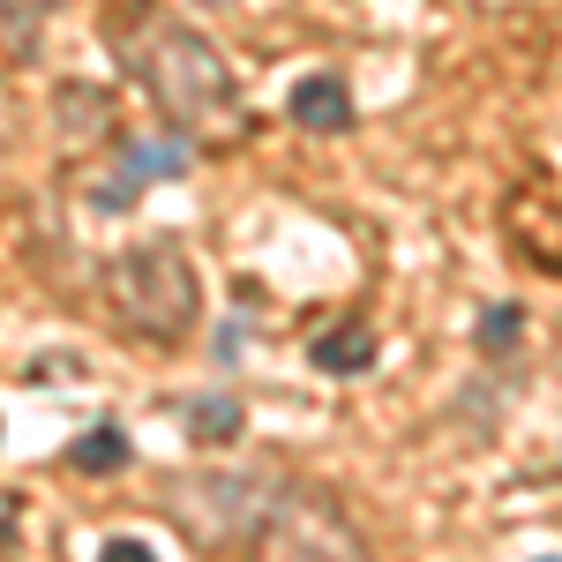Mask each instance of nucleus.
Returning <instances> with one entry per match:
<instances>
[{
  "label": "nucleus",
  "instance_id": "f257e3e1",
  "mask_svg": "<svg viewBox=\"0 0 562 562\" xmlns=\"http://www.w3.org/2000/svg\"><path fill=\"white\" fill-rule=\"evenodd\" d=\"M105 45H113V60L135 76V90L158 105V121L173 135H188V143H240V135H256V113L240 98L233 60L188 15H173L166 0H121L105 15Z\"/></svg>",
  "mask_w": 562,
  "mask_h": 562
},
{
  "label": "nucleus",
  "instance_id": "f03ea898",
  "mask_svg": "<svg viewBox=\"0 0 562 562\" xmlns=\"http://www.w3.org/2000/svg\"><path fill=\"white\" fill-rule=\"evenodd\" d=\"M180 518L211 548H262V555H352V525L315 487H278L256 473H203L180 487Z\"/></svg>",
  "mask_w": 562,
  "mask_h": 562
},
{
  "label": "nucleus",
  "instance_id": "7ed1b4c3",
  "mask_svg": "<svg viewBox=\"0 0 562 562\" xmlns=\"http://www.w3.org/2000/svg\"><path fill=\"white\" fill-rule=\"evenodd\" d=\"M105 301H113L128 338L180 346L203 315V285H195V262L180 256L173 240H143V248H121L105 262Z\"/></svg>",
  "mask_w": 562,
  "mask_h": 562
},
{
  "label": "nucleus",
  "instance_id": "20e7f679",
  "mask_svg": "<svg viewBox=\"0 0 562 562\" xmlns=\"http://www.w3.org/2000/svg\"><path fill=\"white\" fill-rule=\"evenodd\" d=\"M188 166H195V143H188V135H166V143H158V135H128V143H121V180H105L98 203H105V211H128L135 195H143V180H173V173H188Z\"/></svg>",
  "mask_w": 562,
  "mask_h": 562
},
{
  "label": "nucleus",
  "instance_id": "39448f33",
  "mask_svg": "<svg viewBox=\"0 0 562 562\" xmlns=\"http://www.w3.org/2000/svg\"><path fill=\"white\" fill-rule=\"evenodd\" d=\"M375 323L368 315H338L330 330H315V346H307V360H315V375H368L375 368Z\"/></svg>",
  "mask_w": 562,
  "mask_h": 562
},
{
  "label": "nucleus",
  "instance_id": "423d86ee",
  "mask_svg": "<svg viewBox=\"0 0 562 562\" xmlns=\"http://www.w3.org/2000/svg\"><path fill=\"white\" fill-rule=\"evenodd\" d=\"M285 113H293V128H301V135H346L352 128L346 76H301L293 98H285Z\"/></svg>",
  "mask_w": 562,
  "mask_h": 562
},
{
  "label": "nucleus",
  "instance_id": "0eeeda50",
  "mask_svg": "<svg viewBox=\"0 0 562 562\" xmlns=\"http://www.w3.org/2000/svg\"><path fill=\"white\" fill-rule=\"evenodd\" d=\"M68 465H76V473H121V465H128V435L113 428V420H105V428H90L83 442L68 450Z\"/></svg>",
  "mask_w": 562,
  "mask_h": 562
},
{
  "label": "nucleus",
  "instance_id": "6e6552de",
  "mask_svg": "<svg viewBox=\"0 0 562 562\" xmlns=\"http://www.w3.org/2000/svg\"><path fill=\"white\" fill-rule=\"evenodd\" d=\"M188 435H195V442H233V435H240V405H233V397H195V405H188Z\"/></svg>",
  "mask_w": 562,
  "mask_h": 562
},
{
  "label": "nucleus",
  "instance_id": "1a4fd4ad",
  "mask_svg": "<svg viewBox=\"0 0 562 562\" xmlns=\"http://www.w3.org/2000/svg\"><path fill=\"white\" fill-rule=\"evenodd\" d=\"M45 15H53V0H0V31H8V45H15V53H31Z\"/></svg>",
  "mask_w": 562,
  "mask_h": 562
},
{
  "label": "nucleus",
  "instance_id": "9d476101",
  "mask_svg": "<svg viewBox=\"0 0 562 562\" xmlns=\"http://www.w3.org/2000/svg\"><path fill=\"white\" fill-rule=\"evenodd\" d=\"M518 315H525V307H510V301H503V307H487V315H480V330H473L480 352H510V346H518V330H525Z\"/></svg>",
  "mask_w": 562,
  "mask_h": 562
},
{
  "label": "nucleus",
  "instance_id": "9b49d317",
  "mask_svg": "<svg viewBox=\"0 0 562 562\" xmlns=\"http://www.w3.org/2000/svg\"><path fill=\"white\" fill-rule=\"evenodd\" d=\"M135 555H150L143 540H105V562H135Z\"/></svg>",
  "mask_w": 562,
  "mask_h": 562
}]
</instances>
